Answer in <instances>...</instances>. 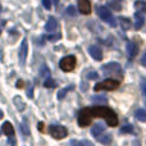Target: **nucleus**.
I'll return each mask as SVG.
<instances>
[{
	"label": "nucleus",
	"mask_w": 146,
	"mask_h": 146,
	"mask_svg": "<svg viewBox=\"0 0 146 146\" xmlns=\"http://www.w3.org/2000/svg\"><path fill=\"white\" fill-rule=\"evenodd\" d=\"M126 50H127V53H128V55L132 58V56H135L137 54V45L135 42H132V41H127Z\"/></svg>",
	"instance_id": "nucleus-14"
},
{
	"label": "nucleus",
	"mask_w": 146,
	"mask_h": 146,
	"mask_svg": "<svg viewBox=\"0 0 146 146\" xmlns=\"http://www.w3.org/2000/svg\"><path fill=\"white\" fill-rule=\"evenodd\" d=\"M42 5L46 9H50L51 8V0H42Z\"/></svg>",
	"instance_id": "nucleus-30"
},
{
	"label": "nucleus",
	"mask_w": 146,
	"mask_h": 146,
	"mask_svg": "<svg viewBox=\"0 0 146 146\" xmlns=\"http://www.w3.org/2000/svg\"><path fill=\"white\" fill-rule=\"evenodd\" d=\"M53 3H54V4H55V5H58V3H59V0H53Z\"/></svg>",
	"instance_id": "nucleus-37"
},
{
	"label": "nucleus",
	"mask_w": 146,
	"mask_h": 146,
	"mask_svg": "<svg viewBox=\"0 0 146 146\" xmlns=\"http://www.w3.org/2000/svg\"><path fill=\"white\" fill-rule=\"evenodd\" d=\"M78 10L82 14H90L91 13L90 0H78Z\"/></svg>",
	"instance_id": "nucleus-7"
},
{
	"label": "nucleus",
	"mask_w": 146,
	"mask_h": 146,
	"mask_svg": "<svg viewBox=\"0 0 146 146\" xmlns=\"http://www.w3.org/2000/svg\"><path fill=\"white\" fill-rule=\"evenodd\" d=\"M71 144L72 146H94L92 142L88 141V140H83V141H76V140H73Z\"/></svg>",
	"instance_id": "nucleus-18"
},
{
	"label": "nucleus",
	"mask_w": 146,
	"mask_h": 146,
	"mask_svg": "<svg viewBox=\"0 0 146 146\" xmlns=\"http://www.w3.org/2000/svg\"><path fill=\"white\" fill-rule=\"evenodd\" d=\"M1 129H3V132H4L8 137H13V136H14V128H13V124L10 123V122H5V123L3 124V128Z\"/></svg>",
	"instance_id": "nucleus-13"
},
{
	"label": "nucleus",
	"mask_w": 146,
	"mask_h": 146,
	"mask_svg": "<svg viewBox=\"0 0 146 146\" xmlns=\"http://www.w3.org/2000/svg\"><path fill=\"white\" fill-rule=\"evenodd\" d=\"M88 53L95 60H101L103 59V50L99 48L98 45H91L88 48Z\"/></svg>",
	"instance_id": "nucleus-8"
},
{
	"label": "nucleus",
	"mask_w": 146,
	"mask_h": 146,
	"mask_svg": "<svg viewBox=\"0 0 146 146\" xmlns=\"http://www.w3.org/2000/svg\"><path fill=\"white\" fill-rule=\"evenodd\" d=\"M135 117H136L139 121L146 122V110L145 109H137L136 113H135Z\"/></svg>",
	"instance_id": "nucleus-17"
},
{
	"label": "nucleus",
	"mask_w": 146,
	"mask_h": 146,
	"mask_svg": "<svg viewBox=\"0 0 146 146\" xmlns=\"http://www.w3.org/2000/svg\"><path fill=\"white\" fill-rule=\"evenodd\" d=\"M118 21H119V23H121L122 30H123V31H127V30H129V28L132 27V23H131V21H129L128 18H126V17H119Z\"/></svg>",
	"instance_id": "nucleus-16"
},
{
	"label": "nucleus",
	"mask_w": 146,
	"mask_h": 146,
	"mask_svg": "<svg viewBox=\"0 0 146 146\" xmlns=\"http://www.w3.org/2000/svg\"><path fill=\"white\" fill-rule=\"evenodd\" d=\"M49 133L56 140H62L64 137H67L68 135V131H67L66 127L63 126H59V124H51L49 127Z\"/></svg>",
	"instance_id": "nucleus-5"
},
{
	"label": "nucleus",
	"mask_w": 146,
	"mask_h": 146,
	"mask_svg": "<svg viewBox=\"0 0 146 146\" xmlns=\"http://www.w3.org/2000/svg\"><path fill=\"white\" fill-rule=\"evenodd\" d=\"M56 28H58V21H56V18L50 17L48 19V22H46V25H45V30L51 33V32H54Z\"/></svg>",
	"instance_id": "nucleus-11"
},
{
	"label": "nucleus",
	"mask_w": 146,
	"mask_h": 146,
	"mask_svg": "<svg viewBox=\"0 0 146 146\" xmlns=\"http://www.w3.org/2000/svg\"><path fill=\"white\" fill-rule=\"evenodd\" d=\"M96 12H98L99 17L106 22L110 27H117V18L111 14V12L106 7H98L96 8Z\"/></svg>",
	"instance_id": "nucleus-2"
},
{
	"label": "nucleus",
	"mask_w": 146,
	"mask_h": 146,
	"mask_svg": "<svg viewBox=\"0 0 146 146\" xmlns=\"http://www.w3.org/2000/svg\"><path fill=\"white\" fill-rule=\"evenodd\" d=\"M27 53H28V46H27V40H23L22 44H21V48H19V62L21 64H25L26 58H27Z\"/></svg>",
	"instance_id": "nucleus-9"
},
{
	"label": "nucleus",
	"mask_w": 146,
	"mask_h": 146,
	"mask_svg": "<svg viewBox=\"0 0 146 146\" xmlns=\"http://www.w3.org/2000/svg\"><path fill=\"white\" fill-rule=\"evenodd\" d=\"M38 129H40V131H44V123H42V122H40V123H38Z\"/></svg>",
	"instance_id": "nucleus-35"
},
{
	"label": "nucleus",
	"mask_w": 146,
	"mask_h": 146,
	"mask_svg": "<svg viewBox=\"0 0 146 146\" xmlns=\"http://www.w3.org/2000/svg\"><path fill=\"white\" fill-rule=\"evenodd\" d=\"M131 132H133L132 124H126V126H123L121 128V133H131Z\"/></svg>",
	"instance_id": "nucleus-22"
},
{
	"label": "nucleus",
	"mask_w": 146,
	"mask_h": 146,
	"mask_svg": "<svg viewBox=\"0 0 146 146\" xmlns=\"http://www.w3.org/2000/svg\"><path fill=\"white\" fill-rule=\"evenodd\" d=\"M104 132H105V126H104L103 123H96V124H94L92 128H91V135H92L94 137L100 136Z\"/></svg>",
	"instance_id": "nucleus-12"
},
{
	"label": "nucleus",
	"mask_w": 146,
	"mask_h": 146,
	"mask_svg": "<svg viewBox=\"0 0 146 146\" xmlns=\"http://www.w3.org/2000/svg\"><path fill=\"white\" fill-rule=\"evenodd\" d=\"M21 128H22V131H23V133L26 135V136H28V135H30V131H28V128H27V126H26L25 123L22 124V126H21Z\"/></svg>",
	"instance_id": "nucleus-31"
},
{
	"label": "nucleus",
	"mask_w": 146,
	"mask_h": 146,
	"mask_svg": "<svg viewBox=\"0 0 146 146\" xmlns=\"http://www.w3.org/2000/svg\"><path fill=\"white\" fill-rule=\"evenodd\" d=\"M92 118H103L110 127H115L118 124V118L113 109L108 106H92V108H85L78 114V126L86 127L91 123Z\"/></svg>",
	"instance_id": "nucleus-1"
},
{
	"label": "nucleus",
	"mask_w": 146,
	"mask_h": 146,
	"mask_svg": "<svg viewBox=\"0 0 146 146\" xmlns=\"http://www.w3.org/2000/svg\"><path fill=\"white\" fill-rule=\"evenodd\" d=\"M141 88H142V92H144V95H146V81L144 80L141 83Z\"/></svg>",
	"instance_id": "nucleus-32"
},
{
	"label": "nucleus",
	"mask_w": 146,
	"mask_h": 146,
	"mask_svg": "<svg viewBox=\"0 0 146 146\" xmlns=\"http://www.w3.org/2000/svg\"><path fill=\"white\" fill-rule=\"evenodd\" d=\"M46 38H48V40H51V41L59 40V38H60V33H56V35H49Z\"/></svg>",
	"instance_id": "nucleus-28"
},
{
	"label": "nucleus",
	"mask_w": 146,
	"mask_h": 146,
	"mask_svg": "<svg viewBox=\"0 0 146 146\" xmlns=\"http://www.w3.org/2000/svg\"><path fill=\"white\" fill-rule=\"evenodd\" d=\"M141 63H142V66H144V67H146V51H145L144 56L141 58Z\"/></svg>",
	"instance_id": "nucleus-33"
},
{
	"label": "nucleus",
	"mask_w": 146,
	"mask_h": 146,
	"mask_svg": "<svg viewBox=\"0 0 146 146\" xmlns=\"http://www.w3.org/2000/svg\"><path fill=\"white\" fill-rule=\"evenodd\" d=\"M66 12H67V14H68V15H72V17H73V15H76V8L73 7V5H69V7L67 8Z\"/></svg>",
	"instance_id": "nucleus-27"
},
{
	"label": "nucleus",
	"mask_w": 146,
	"mask_h": 146,
	"mask_svg": "<svg viewBox=\"0 0 146 146\" xmlns=\"http://www.w3.org/2000/svg\"><path fill=\"white\" fill-rule=\"evenodd\" d=\"M44 86H45V87H55L56 82L54 80H51V78H48V80H45V83H44Z\"/></svg>",
	"instance_id": "nucleus-25"
},
{
	"label": "nucleus",
	"mask_w": 146,
	"mask_h": 146,
	"mask_svg": "<svg viewBox=\"0 0 146 146\" xmlns=\"http://www.w3.org/2000/svg\"><path fill=\"white\" fill-rule=\"evenodd\" d=\"M101 69L105 72V74H109V76H119V77L123 76V69H122L121 64L115 63V62L104 64V66L101 67Z\"/></svg>",
	"instance_id": "nucleus-3"
},
{
	"label": "nucleus",
	"mask_w": 146,
	"mask_h": 146,
	"mask_svg": "<svg viewBox=\"0 0 146 146\" xmlns=\"http://www.w3.org/2000/svg\"><path fill=\"white\" fill-rule=\"evenodd\" d=\"M135 28L136 30H140V28H142V26H144L145 23V17L144 14H142V12H140V10H137L136 13H135Z\"/></svg>",
	"instance_id": "nucleus-10"
},
{
	"label": "nucleus",
	"mask_w": 146,
	"mask_h": 146,
	"mask_svg": "<svg viewBox=\"0 0 146 146\" xmlns=\"http://www.w3.org/2000/svg\"><path fill=\"white\" fill-rule=\"evenodd\" d=\"M73 88V86H69V87H67V88H63V90H60L59 91V94H58V99H63L64 96L67 95V92H68L69 90H72Z\"/></svg>",
	"instance_id": "nucleus-24"
},
{
	"label": "nucleus",
	"mask_w": 146,
	"mask_h": 146,
	"mask_svg": "<svg viewBox=\"0 0 146 146\" xmlns=\"http://www.w3.org/2000/svg\"><path fill=\"white\" fill-rule=\"evenodd\" d=\"M14 104H15V108L19 109V110H23V109H25V103H23V100L19 98V96H15L14 98Z\"/></svg>",
	"instance_id": "nucleus-19"
},
{
	"label": "nucleus",
	"mask_w": 146,
	"mask_h": 146,
	"mask_svg": "<svg viewBox=\"0 0 146 146\" xmlns=\"http://www.w3.org/2000/svg\"><path fill=\"white\" fill-rule=\"evenodd\" d=\"M0 10H1V5H0Z\"/></svg>",
	"instance_id": "nucleus-38"
},
{
	"label": "nucleus",
	"mask_w": 146,
	"mask_h": 146,
	"mask_svg": "<svg viewBox=\"0 0 146 146\" xmlns=\"http://www.w3.org/2000/svg\"><path fill=\"white\" fill-rule=\"evenodd\" d=\"M92 101H94V103H105L106 98H104V96H94Z\"/></svg>",
	"instance_id": "nucleus-26"
},
{
	"label": "nucleus",
	"mask_w": 146,
	"mask_h": 146,
	"mask_svg": "<svg viewBox=\"0 0 146 146\" xmlns=\"http://www.w3.org/2000/svg\"><path fill=\"white\" fill-rule=\"evenodd\" d=\"M59 67H60V69L64 71V72L73 71L74 67H76V58L73 55L64 56V58L60 60V63H59Z\"/></svg>",
	"instance_id": "nucleus-6"
},
{
	"label": "nucleus",
	"mask_w": 146,
	"mask_h": 146,
	"mask_svg": "<svg viewBox=\"0 0 146 146\" xmlns=\"http://www.w3.org/2000/svg\"><path fill=\"white\" fill-rule=\"evenodd\" d=\"M98 77H99V74H98L96 72H90V73L87 74V78H88V80H96Z\"/></svg>",
	"instance_id": "nucleus-29"
},
{
	"label": "nucleus",
	"mask_w": 146,
	"mask_h": 146,
	"mask_svg": "<svg viewBox=\"0 0 146 146\" xmlns=\"http://www.w3.org/2000/svg\"><path fill=\"white\" fill-rule=\"evenodd\" d=\"M119 87V82L115 80H105L103 82H99L95 85L94 90L95 91H101V90H108V91H113L115 88Z\"/></svg>",
	"instance_id": "nucleus-4"
},
{
	"label": "nucleus",
	"mask_w": 146,
	"mask_h": 146,
	"mask_svg": "<svg viewBox=\"0 0 146 146\" xmlns=\"http://www.w3.org/2000/svg\"><path fill=\"white\" fill-rule=\"evenodd\" d=\"M17 87L18 88H22L23 87V81H18V82H17Z\"/></svg>",
	"instance_id": "nucleus-34"
},
{
	"label": "nucleus",
	"mask_w": 146,
	"mask_h": 146,
	"mask_svg": "<svg viewBox=\"0 0 146 146\" xmlns=\"http://www.w3.org/2000/svg\"><path fill=\"white\" fill-rule=\"evenodd\" d=\"M3 117H4V113H3V110H1V109H0V119H1Z\"/></svg>",
	"instance_id": "nucleus-36"
},
{
	"label": "nucleus",
	"mask_w": 146,
	"mask_h": 146,
	"mask_svg": "<svg viewBox=\"0 0 146 146\" xmlns=\"http://www.w3.org/2000/svg\"><path fill=\"white\" fill-rule=\"evenodd\" d=\"M109 7L111 8V9H114V10H121L122 9V5H121V3L118 1V0H111V1H109Z\"/></svg>",
	"instance_id": "nucleus-20"
},
{
	"label": "nucleus",
	"mask_w": 146,
	"mask_h": 146,
	"mask_svg": "<svg viewBox=\"0 0 146 146\" xmlns=\"http://www.w3.org/2000/svg\"><path fill=\"white\" fill-rule=\"evenodd\" d=\"M135 7H136V9L137 10H140V12H142V13H146V3L144 1H136L135 3Z\"/></svg>",
	"instance_id": "nucleus-21"
},
{
	"label": "nucleus",
	"mask_w": 146,
	"mask_h": 146,
	"mask_svg": "<svg viewBox=\"0 0 146 146\" xmlns=\"http://www.w3.org/2000/svg\"><path fill=\"white\" fill-rule=\"evenodd\" d=\"M96 140L104 145H109L111 142V135L110 133H101L100 136L96 137Z\"/></svg>",
	"instance_id": "nucleus-15"
},
{
	"label": "nucleus",
	"mask_w": 146,
	"mask_h": 146,
	"mask_svg": "<svg viewBox=\"0 0 146 146\" xmlns=\"http://www.w3.org/2000/svg\"><path fill=\"white\" fill-rule=\"evenodd\" d=\"M49 74H50V71H49V68L46 66H42L40 69V76L41 77H49Z\"/></svg>",
	"instance_id": "nucleus-23"
}]
</instances>
